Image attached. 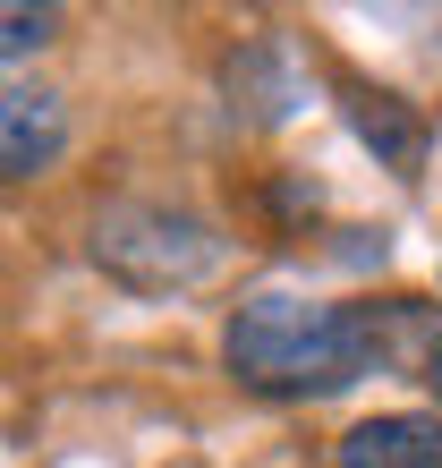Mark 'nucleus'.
<instances>
[{"instance_id": "423d86ee", "label": "nucleus", "mask_w": 442, "mask_h": 468, "mask_svg": "<svg viewBox=\"0 0 442 468\" xmlns=\"http://www.w3.org/2000/svg\"><path fill=\"white\" fill-rule=\"evenodd\" d=\"M221 86H230V112H247V120H281L289 112V69H281V43L272 35H256V43H238L230 60H221Z\"/></svg>"}, {"instance_id": "39448f33", "label": "nucleus", "mask_w": 442, "mask_h": 468, "mask_svg": "<svg viewBox=\"0 0 442 468\" xmlns=\"http://www.w3.org/2000/svg\"><path fill=\"white\" fill-rule=\"evenodd\" d=\"M341 112H349L357 145H366L383 171H400V179H417V171H426L434 128H426L417 102H400V94H383V86H341Z\"/></svg>"}, {"instance_id": "20e7f679", "label": "nucleus", "mask_w": 442, "mask_h": 468, "mask_svg": "<svg viewBox=\"0 0 442 468\" xmlns=\"http://www.w3.org/2000/svg\"><path fill=\"white\" fill-rule=\"evenodd\" d=\"M332 468H442V418L434 409H374L332 443Z\"/></svg>"}, {"instance_id": "f257e3e1", "label": "nucleus", "mask_w": 442, "mask_h": 468, "mask_svg": "<svg viewBox=\"0 0 442 468\" xmlns=\"http://www.w3.org/2000/svg\"><path fill=\"white\" fill-rule=\"evenodd\" d=\"M408 307L417 298L332 307V298H298V290H256L221 324V367L256 400H332L392 357V324Z\"/></svg>"}, {"instance_id": "f03ea898", "label": "nucleus", "mask_w": 442, "mask_h": 468, "mask_svg": "<svg viewBox=\"0 0 442 468\" xmlns=\"http://www.w3.org/2000/svg\"><path fill=\"white\" fill-rule=\"evenodd\" d=\"M86 256H94L120 290H136V298H171V290H196L205 272L221 264V230L205 222V213H187V205L120 197V205L94 213Z\"/></svg>"}, {"instance_id": "7ed1b4c3", "label": "nucleus", "mask_w": 442, "mask_h": 468, "mask_svg": "<svg viewBox=\"0 0 442 468\" xmlns=\"http://www.w3.org/2000/svg\"><path fill=\"white\" fill-rule=\"evenodd\" d=\"M68 154V112L43 86H0V187L43 179Z\"/></svg>"}, {"instance_id": "0eeeda50", "label": "nucleus", "mask_w": 442, "mask_h": 468, "mask_svg": "<svg viewBox=\"0 0 442 468\" xmlns=\"http://www.w3.org/2000/svg\"><path fill=\"white\" fill-rule=\"evenodd\" d=\"M51 35H60V9H35V0H0V60H35Z\"/></svg>"}, {"instance_id": "6e6552de", "label": "nucleus", "mask_w": 442, "mask_h": 468, "mask_svg": "<svg viewBox=\"0 0 442 468\" xmlns=\"http://www.w3.org/2000/svg\"><path fill=\"white\" fill-rule=\"evenodd\" d=\"M417 383L434 392V418H442V333H434V341H426V357H417Z\"/></svg>"}]
</instances>
